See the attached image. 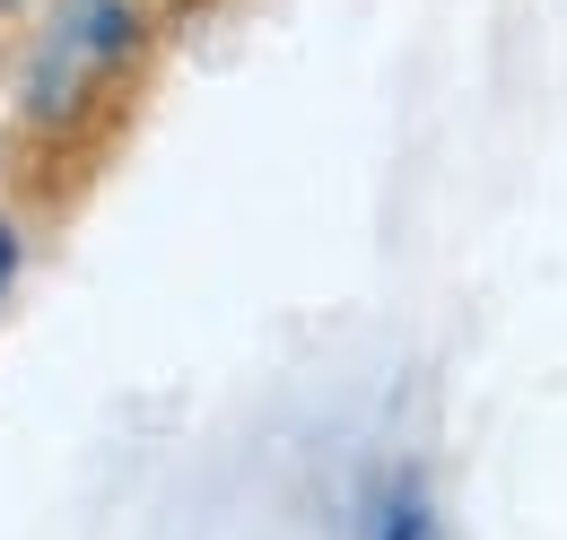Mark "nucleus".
Listing matches in <instances>:
<instances>
[{
  "label": "nucleus",
  "mask_w": 567,
  "mask_h": 540,
  "mask_svg": "<svg viewBox=\"0 0 567 540\" xmlns=\"http://www.w3.org/2000/svg\"><path fill=\"white\" fill-rule=\"evenodd\" d=\"M18 262H27V236H18V218L0 209V297L18 288Z\"/></svg>",
  "instance_id": "2"
},
{
  "label": "nucleus",
  "mask_w": 567,
  "mask_h": 540,
  "mask_svg": "<svg viewBox=\"0 0 567 540\" xmlns=\"http://www.w3.org/2000/svg\"><path fill=\"white\" fill-rule=\"evenodd\" d=\"M141 44H148L141 0H44V18L27 27V53H18V123L44 139L79 132L123 87Z\"/></svg>",
  "instance_id": "1"
},
{
  "label": "nucleus",
  "mask_w": 567,
  "mask_h": 540,
  "mask_svg": "<svg viewBox=\"0 0 567 540\" xmlns=\"http://www.w3.org/2000/svg\"><path fill=\"white\" fill-rule=\"evenodd\" d=\"M0 9H18V0H0Z\"/></svg>",
  "instance_id": "3"
}]
</instances>
